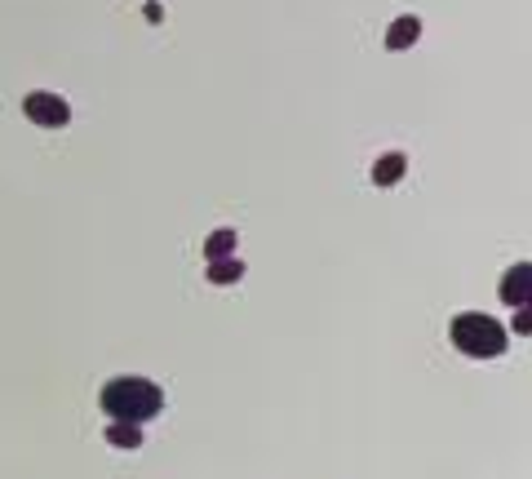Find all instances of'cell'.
Returning a JSON list of instances; mask_svg holds the SVG:
<instances>
[{
  "label": "cell",
  "mask_w": 532,
  "mask_h": 479,
  "mask_svg": "<svg viewBox=\"0 0 532 479\" xmlns=\"http://www.w3.org/2000/svg\"><path fill=\"white\" fill-rule=\"evenodd\" d=\"M528 298H532V262H515L501 275V302L506 307H528Z\"/></svg>",
  "instance_id": "277c9868"
},
{
  "label": "cell",
  "mask_w": 532,
  "mask_h": 479,
  "mask_svg": "<svg viewBox=\"0 0 532 479\" xmlns=\"http://www.w3.org/2000/svg\"><path fill=\"white\" fill-rule=\"evenodd\" d=\"M98 404L111 422H151L165 409V391L147 377H111L107 386L98 391Z\"/></svg>",
  "instance_id": "6da1fadb"
},
{
  "label": "cell",
  "mask_w": 532,
  "mask_h": 479,
  "mask_svg": "<svg viewBox=\"0 0 532 479\" xmlns=\"http://www.w3.org/2000/svg\"><path fill=\"white\" fill-rule=\"evenodd\" d=\"M404 169H408V156H404V151H386V156H377V165H373V187L391 191L395 182L404 178Z\"/></svg>",
  "instance_id": "8992f818"
},
{
  "label": "cell",
  "mask_w": 532,
  "mask_h": 479,
  "mask_svg": "<svg viewBox=\"0 0 532 479\" xmlns=\"http://www.w3.org/2000/svg\"><path fill=\"white\" fill-rule=\"evenodd\" d=\"M102 435H107L111 448H142V440H147L138 422H107V431H102Z\"/></svg>",
  "instance_id": "52a82bcc"
},
{
  "label": "cell",
  "mask_w": 532,
  "mask_h": 479,
  "mask_svg": "<svg viewBox=\"0 0 532 479\" xmlns=\"http://www.w3.org/2000/svg\"><path fill=\"white\" fill-rule=\"evenodd\" d=\"M515 333H532V311L528 307H515V324H510Z\"/></svg>",
  "instance_id": "30bf717a"
},
{
  "label": "cell",
  "mask_w": 532,
  "mask_h": 479,
  "mask_svg": "<svg viewBox=\"0 0 532 479\" xmlns=\"http://www.w3.org/2000/svg\"><path fill=\"white\" fill-rule=\"evenodd\" d=\"M23 116L32 120V125H40V129H67V125H71V107H67V98L45 94V89H36V94H27V98H23Z\"/></svg>",
  "instance_id": "3957f363"
},
{
  "label": "cell",
  "mask_w": 532,
  "mask_h": 479,
  "mask_svg": "<svg viewBox=\"0 0 532 479\" xmlns=\"http://www.w3.org/2000/svg\"><path fill=\"white\" fill-rule=\"evenodd\" d=\"M417 36H422V18L417 14H399L391 27H386V49L391 54H404V49L417 45Z\"/></svg>",
  "instance_id": "5b68a950"
},
{
  "label": "cell",
  "mask_w": 532,
  "mask_h": 479,
  "mask_svg": "<svg viewBox=\"0 0 532 479\" xmlns=\"http://www.w3.org/2000/svg\"><path fill=\"white\" fill-rule=\"evenodd\" d=\"M448 342L457 346L462 355L470 360H497V355H506V324H497L493 315L484 311H462L453 315V324H448Z\"/></svg>",
  "instance_id": "7a4b0ae2"
},
{
  "label": "cell",
  "mask_w": 532,
  "mask_h": 479,
  "mask_svg": "<svg viewBox=\"0 0 532 479\" xmlns=\"http://www.w3.org/2000/svg\"><path fill=\"white\" fill-rule=\"evenodd\" d=\"M231 253H235V231L231 227H222V231H213V236L209 240H204V258H231Z\"/></svg>",
  "instance_id": "9c48e42d"
},
{
  "label": "cell",
  "mask_w": 532,
  "mask_h": 479,
  "mask_svg": "<svg viewBox=\"0 0 532 479\" xmlns=\"http://www.w3.org/2000/svg\"><path fill=\"white\" fill-rule=\"evenodd\" d=\"M240 275H244L240 258H213L209 267H204V280H209V284H235Z\"/></svg>",
  "instance_id": "ba28073f"
}]
</instances>
